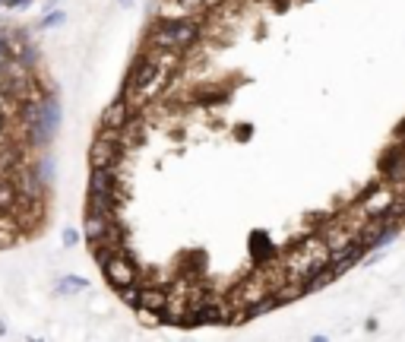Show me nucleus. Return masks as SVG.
I'll use <instances>...</instances> for the list:
<instances>
[{"instance_id":"obj_1","label":"nucleus","mask_w":405,"mask_h":342,"mask_svg":"<svg viewBox=\"0 0 405 342\" xmlns=\"http://www.w3.org/2000/svg\"><path fill=\"white\" fill-rule=\"evenodd\" d=\"M199 35H203V22L190 13L165 16V20H158L155 29H152V41L162 51H187L199 41Z\"/></svg>"},{"instance_id":"obj_2","label":"nucleus","mask_w":405,"mask_h":342,"mask_svg":"<svg viewBox=\"0 0 405 342\" xmlns=\"http://www.w3.org/2000/svg\"><path fill=\"white\" fill-rule=\"evenodd\" d=\"M124 140H121V133L114 131H102L95 137V143L89 146V165L92 168H102V165H121V156H124Z\"/></svg>"},{"instance_id":"obj_3","label":"nucleus","mask_w":405,"mask_h":342,"mask_svg":"<svg viewBox=\"0 0 405 342\" xmlns=\"http://www.w3.org/2000/svg\"><path fill=\"white\" fill-rule=\"evenodd\" d=\"M105 279L111 282V285L121 292L124 285H130V282H137L139 279V267H137V260H133L130 253L127 251H121V253H114L108 263H105Z\"/></svg>"},{"instance_id":"obj_4","label":"nucleus","mask_w":405,"mask_h":342,"mask_svg":"<svg viewBox=\"0 0 405 342\" xmlns=\"http://www.w3.org/2000/svg\"><path fill=\"white\" fill-rule=\"evenodd\" d=\"M133 114H137V108H133V98H130V96L114 98V102H111L108 108L102 111V131L121 133V131L127 127V124L133 121Z\"/></svg>"},{"instance_id":"obj_5","label":"nucleus","mask_w":405,"mask_h":342,"mask_svg":"<svg viewBox=\"0 0 405 342\" xmlns=\"http://www.w3.org/2000/svg\"><path fill=\"white\" fill-rule=\"evenodd\" d=\"M364 257H367V247L361 244V238H351L342 251L330 253V267H333V273H336V276H345L351 267H358Z\"/></svg>"},{"instance_id":"obj_6","label":"nucleus","mask_w":405,"mask_h":342,"mask_svg":"<svg viewBox=\"0 0 405 342\" xmlns=\"http://www.w3.org/2000/svg\"><path fill=\"white\" fill-rule=\"evenodd\" d=\"M117 206H121V197L108 191H89V200H86V212L105 216V219H117Z\"/></svg>"},{"instance_id":"obj_7","label":"nucleus","mask_w":405,"mask_h":342,"mask_svg":"<svg viewBox=\"0 0 405 342\" xmlns=\"http://www.w3.org/2000/svg\"><path fill=\"white\" fill-rule=\"evenodd\" d=\"M89 191H108V193H117V197L124 200V187H121V178H117V168H114V165L92 168V174H89Z\"/></svg>"},{"instance_id":"obj_8","label":"nucleus","mask_w":405,"mask_h":342,"mask_svg":"<svg viewBox=\"0 0 405 342\" xmlns=\"http://www.w3.org/2000/svg\"><path fill=\"white\" fill-rule=\"evenodd\" d=\"M117 219H105V216H92V212H86V222H83V235H86V244L95 247L98 241L108 238L111 225H114Z\"/></svg>"},{"instance_id":"obj_9","label":"nucleus","mask_w":405,"mask_h":342,"mask_svg":"<svg viewBox=\"0 0 405 342\" xmlns=\"http://www.w3.org/2000/svg\"><path fill=\"white\" fill-rule=\"evenodd\" d=\"M89 288V279H83V276H61L54 285V292L61 295V298H67V295H76V292H86Z\"/></svg>"},{"instance_id":"obj_10","label":"nucleus","mask_w":405,"mask_h":342,"mask_svg":"<svg viewBox=\"0 0 405 342\" xmlns=\"http://www.w3.org/2000/svg\"><path fill=\"white\" fill-rule=\"evenodd\" d=\"M117 295H121V302H124L127 308L139 311V304H143V282H139V279H137V282H130V285H124Z\"/></svg>"},{"instance_id":"obj_11","label":"nucleus","mask_w":405,"mask_h":342,"mask_svg":"<svg viewBox=\"0 0 405 342\" xmlns=\"http://www.w3.org/2000/svg\"><path fill=\"white\" fill-rule=\"evenodd\" d=\"M67 22V13L63 10H48V13L38 20V29H61Z\"/></svg>"},{"instance_id":"obj_12","label":"nucleus","mask_w":405,"mask_h":342,"mask_svg":"<svg viewBox=\"0 0 405 342\" xmlns=\"http://www.w3.org/2000/svg\"><path fill=\"white\" fill-rule=\"evenodd\" d=\"M54 168H57V158L48 156V152L42 149V162L35 165V171H38V174H42L45 181H51V178H54Z\"/></svg>"},{"instance_id":"obj_13","label":"nucleus","mask_w":405,"mask_h":342,"mask_svg":"<svg viewBox=\"0 0 405 342\" xmlns=\"http://www.w3.org/2000/svg\"><path fill=\"white\" fill-rule=\"evenodd\" d=\"M61 241H63V247H76V244H79V241H86V235H83V232H76V228L70 225V228H63Z\"/></svg>"},{"instance_id":"obj_14","label":"nucleus","mask_w":405,"mask_h":342,"mask_svg":"<svg viewBox=\"0 0 405 342\" xmlns=\"http://www.w3.org/2000/svg\"><path fill=\"white\" fill-rule=\"evenodd\" d=\"M225 92H199V98H197V102L199 105H215V102H225Z\"/></svg>"},{"instance_id":"obj_15","label":"nucleus","mask_w":405,"mask_h":342,"mask_svg":"<svg viewBox=\"0 0 405 342\" xmlns=\"http://www.w3.org/2000/svg\"><path fill=\"white\" fill-rule=\"evenodd\" d=\"M35 0H7V3H3V7L7 10H26V7H32Z\"/></svg>"},{"instance_id":"obj_16","label":"nucleus","mask_w":405,"mask_h":342,"mask_svg":"<svg viewBox=\"0 0 405 342\" xmlns=\"http://www.w3.org/2000/svg\"><path fill=\"white\" fill-rule=\"evenodd\" d=\"M117 3H121V7H127V10H130L133 3H137V0H117Z\"/></svg>"}]
</instances>
